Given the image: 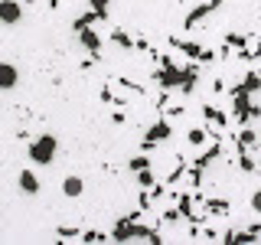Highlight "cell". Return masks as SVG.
I'll list each match as a JSON object with an SVG mask.
<instances>
[{"label": "cell", "instance_id": "cell-1", "mask_svg": "<svg viewBox=\"0 0 261 245\" xmlns=\"http://www.w3.org/2000/svg\"><path fill=\"white\" fill-rule=\"evenodd\" d=\"M56 151H59V141H56L53 134H39L36 141H33V144L27 147L30 160H33V163H39V167L53 163V160H56Z\"/></svg>", "mask_w": 261, "mask_h": 245}, {"label": "cell", "instance_id": "cell-2", "mask_svg": "<svg viewBox=\"0 0 261 245\" xmlns=\"http://www.w3.org/2000/svg\"><path fill=\"white\" fill-rule=\"evenodd\" d=\"M20 16H23V4H20V0H0V23H4V27L20 23Z\"/></svg>", "mask_w": 261, "mask_h": 245}, {"label": "cell", "instance_id": "cell-3", "mask_svg": "<svg viewBox=\"0 0 261 245\" xmlns=\"http://www.w3.org/2000/svg\"><path fill=\"white\" fill-rule=\"evenodd\" d=\"M20 85V72H16L13 62H0V92H7V88H16Z\"/></svg>", "mask_w": 261, "mask_h": 245}, {"label": "cell", "instance_id": "cell-4", "mask_svg": "<svg viewBox=\"0 0 261 245\" xmlns=\"http://www.w3.org/2000/svg\"><path fill=\"white\" fill-rule=\"evenodd\" d=\"M170 137V121H157L150 131H147V141H144V151H153V141H163Z\"/></svg>", "mask_w": 261, "mask_h": 245}, {"label": "cell", "instance_id": "cell-5", "mask_svg": "<svg viewBox=\"0 0 261 245\" xmlns=\"http://www.w3.org/2000/svg\"><path fill=\"white\" fill-rule=\"evenodd\" d=\"M79 33V39H82V46H85L88 49V53H98V49H101V39H98V33L92 30V27H82V30H75Z\"/></svg>", "mask_w": 261, "mask_h": 245}, {"label": "cell", "instance_id": "cell-6", "mask_svg": "<svg viewBox=\"0 0 261 245\" xmlns=\"http://www.w3.org/2000/svg\"><path fill=\"white\" fill-rule=\"evenodd\" d=\"M82 190H85V183H82V180H79L75 174L62 180V193L69 196V200H79V196H82Z\"/></svg>", "mask_w": 261, "mask_h": 245}, {"label": "cell", "instance_id": "cell-7", "mask_svg": "<svg viewBox=\"0 0 261 245\" xmlns=\"http://www.w3.org/2000/svg\"><path fill=\"white\" fill-rule=\"evenodd\" d=\"M16 183H20V190H23V193H30V196H33V193H39V177L33 174V170H23Z\"/></svg>", "mask_w": 261, "mask_h": 245}, {"label": "cell", "instance_id": "cell-8", "mask_svg": "<svg viewBox=\"0 0 261 245\" xmlns=\"http://www.w3.org/2000/svg\"><path fill=\"white\" fill-rule=\"evenodd\" d=\"M219 4H222V0H209V4H202V7H196V10H193L190 16H186V30H190V27H196V23H199V20H202V16H206V13L212 10V7H219Z\"/></svg>", "mask_w": 261, "mask_h": 245}, {"label": "cell", "instance_id": "cell-9", "mask_svg": "<svg viewBox=\"0 0 261 245\" xmlns=\"http://www.w3.org/2000/svg\"><path fill=\"white\" fill-rule=\"evenodd\" d=\"M137 183H141L144 190H153V186H157V177H153V170H150V167L137 170Z\"/></svg>", "mask_w": 261, "mask_h": 245}, {"label": "cell", "instance_id": "cell-10", "mask_svg": "<svg viewBox=\"0 0 261 245\" xmlns=\"http://www.w3.org/2000/svg\"><path fill=\"white\" fill-rule=\"evenodd\" d=\"M111 39H114V43H118L121 49H130V46H134V43H130V36H127L124 30H114V33H111Z\"/></svg>", "mask_w": 261, "mask_h": 245}, {"label": "cell", "instance_id": "cell-11", "mask_svg": "<svg viewBox=\"0 0 261 245\" xmlns=\"http://www.w3.org/2000/svg\"><path fill=\"white\" fill-rule=\"evenodd\" d=\"M239 144H242V151H245V147H251V144H255V131L245 128V131H242V137H239Z\"/></svg>", "mask_w": 261, "mask_h": 245}, {"label": "cell", "instance_id": "cell-12", "mask_svg": "<svg viewBox=\"0 0 261 245\" xmlns=\"http://www.w3.org/2000/svg\"><path fill=\"white\" fill-rule=\"evenodd\" d=\"M144 167H150V157H147V154H141V157L130 160V170H144Z\"/></svg>", "mask_w": 261, "mask_h": 245}, {"label": "cell", "instance_id": "cell-13", "mask_svg": "<svg viewBox=\"0 0 261 245\" xmlns=\"http://www.w3.org/2000/svg\"><path fill=\"white\" fill-rule=\"evenodd\" d=\"M202 141H206V131H199V128L190 131V144H202Z\"/></svg>", "mask_w": 261, "mask_h": 245}, {"label": "cell", "instance_id": "cell-14", "mask_svg": "<svg viewBox=\"0 0 261 245\" xmlns=\"http://www.w3.org/2000/svg\"><path fill=\"white\" fill-rule=\"evenodd\" d=\"M251 209H255V212H261V190H258L255 196H251Z\"/></svg>", "mask_w": 261, "mask_h": 245}]
</instances>
